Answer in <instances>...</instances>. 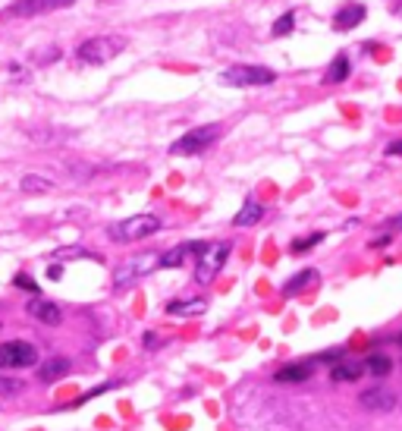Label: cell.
<instances>
[{
  "instance_id": "6da1fadb",
  "label": "cell",
  "mask_w": 402,
  "mask_h": 431,
  "mask_svg": "<svg viewBox=\"0 0 402 431\" xmlns=\"http://www.w3.org/2000/svg\"><path fill=\"white\" fill-rule=\"evenodd\" d=\"M161 217L157 214H132L119 224H110L107 227V236L113 242H138V240H148V236L161 233Z\"/></svg>"
},
{
  "instance_id": "7a4b0ae2",
  "label": "cell",
  "mask_w": 402,
  "mask_h": 431,
  "mask_svg": "<svg viewBox=\"0 0 402 431\" xmlns=\"http://www.w3.org/2000/svg\"><path fill=\"white\" fill-rule=\"evenodd\" d=\"M123 51H126L123 35H94V38L82 41L79 51H75V57H79L82 64H88V66H100V64L113 60L117 54H123Z\"/></svg>"
},
{
  "instance_id": "3957f363",
  "label": "cell",
  "mask_w": 402,
  "mask_h": 431,
  "mask_svg": "<svg viewBox=\"0 0 402 431\" xmlns=\"http://www.w3.org/2000/svg\"><path fill=\"white\" fill-rule=\"evenodd\" d=\"M230 252H232V246L226 240H220V242H207V249L198 255V265H195V284H211L214 277H217L220 271H223V265H226V258H230Z\"/></svg>"
},
{
  "instance_id": "277c9868",
  "label": "cell",
  "mask_w": 402,
  "mask_h": 431,
  "mask_svg": "<svg viewBox=\"0 0 402 431\" xmlns=\"http://www.w3.org/2000/svg\"><path fill=\"white\" fill-rule=\"evenodd\" d=\"M154 268H161V255H157V252L132 255V258H126L123 265H119L117 271H113V290H126L129 284H135L138 277L151 274Z\"/></svg>"
},
{
  "instance_id": "5b68a950",
  "label": "cell",
  "mask_w": 402,
  "mask_h": 431,
  "mask_svg": "<svg viewBox=\"0 0 402 431\" xmlns=\"http://www.w3.org/2000/svg\"><path fill=\"white\" fill-rule=\"evenodd\" d=\"M220 133H223V126H220V123H204V126H198V129H192V133L179 136V139L170 145V152H173V154H201V152H207V148L220 139Z\"/></svg>"
},
{
  "instance_id": "8992f818",
  "label": "cell",
  "mask_w": 402,
  "mask_h": 431,
  "mask_svg": "<svg viewBox=\"0 0 402 431\" xmlns=\"http://www.w3.org/2000/svg\"><path fill=\"white\" fill-rule=\"evenodd\" d=\"M220 79H223L226 85H242V89H248V85H270L276 79V73L270 70V66L239 64V66H230V70L220 73Z\"/></svg>"
},
{
  "instance_id": "52a82bcc",
  "label": "cell",
  "mask_w": 402,
  "mask_h": 431,
  "mask_svg": "<svg viewBox=\"0 0 402 431\" xmlns=\"http://www.w3.org/2000/svg\"><path fill=\"white\" fill-rule=\"evenodd\" d=\"M38 365V346L29 340H6L0 343V368H31Z\"/></svg>"
},
{
  "instance_id": "ba28073f",
  "label": "cell",
  "mask_w": 402,
  "mask_h": 431,
  "mask_svg": "<svg viewBox=\"0 0 402 431\" xmlns=\"http://www.w3.org/2000/svg\"><path fill=\"white\" fill-rule=\"evenodd\" d=\"M75 0H13L6 7V16H19V20H29V16H41V13H54V10H66L73 7Z\"/></svg>"
},
{
  "instance_id": "9c48e42d",
  "label": "cell",
  "mask_w": 402,
  "mask_h": 431,
  "mask_svg": "<svg viewBox=\"0 0 402 431\" xmlns=\"http://www.w3.org/2000/svg\"><path fill=\"white\" fill-rule=\"evenodd\" d=\"M358 403H362V409H368V412H389V409H396V393L383 384H374L358 397Z\"/></svg>"
},
{
  "instance_id": "30bf717a",
  "label": "cell",
  "mask_w": 402,
  "mask_h": 431,
  "mask_svg": "<svg viewBox=\"0 0 402 431\" xmlns=\"http://www.w3.org/2000/svg\"><path fill=\"white\" fill-rule=\"evenodd\" d=\"M29 315L35 318L38 324H47V328H57V324L63 321V309L54 302V299H44V296H35V299H29Z\"/></svg>"
},
{
  "instance_id": "8fae6325",
  "label": "cell",
  "mask_w": 402,
  "mask_h": 431,
  "mask_svg": "<svg viewBox=\"0 0 402 431\" xmlns=\"http://www.w3.org/2000/svg\"><path fill=\"white\" fill-rule=\"evenodd\" d=\"M314 374V362L311 359H302V362H289V365H280L274 372L276 384H302Z\"/></svg>"
},
{
  "instance_id": "7c38bea8",
  "label": "cell",
  "mask_w": 402,
  "mask_h": 431,
  "mask_svg": "<svg viewBox=\"0 0 402 431\" xmlns=\"http://www.w3.org/2000/svg\"><path fill=\"white\" fill-rule=\"evenodd\" d=\"M207 249V242L201 240H192V242H179V246H173L170 252L161 255V268H179L182 261L188 258V255H201Z\"/></svg>"
},
{
  "instance_id": "4fadbf2b",
  "label": "cell",
  "mask_w": 402,
  "mask_h": 431,
  "mask_svg": "<svg viewBox=\"0 0 402 431\" xmlns=\"http://www.w3.org/2000/svg\"><path fill=\"white\" fill-rule=\"evenodd\" d=\"M69 368H73V362H69L66 356H50V359H44L41 365H38V381H41V384H54L63 374H69Z\"/></svg>"
},
{
  "instance_id": "5bb4252c",
  "label": "cell",
  "mask_w": 402,
  "mask_h": 431,
  "mask_svg": "<svg viewBox=\"0 0 402 431\" xmlns=\"http://www.w3.org/2000/svg\"><path fill=\"white\" fill-rule=\"evenodd\" d=\"M364 16H368V10H364L362 3H345V7H339V13L333 16V29H336V32H352Z\"/></svg>"
},
{
  "instance_id": "9a60e30c",
  "label": "cell",
  "mask_w": 402,
  "mask_h": 431,
  "mask_svg": "<svg viewBox=\"0 0 402 431\" xmlns=\"http://www.w3.org/2000/svg\"><path fill=\"white\" fill-rule=\"evenodd\" d=\"M364 374V365H362V359H339L336 365L330 368V378L336 381V384H352V381H358Z\"/></svg>"
},
{
  "instance_id": "2e32d148",
  "label": "cell",
  "mask_w": 402,
  "mask_h": 431,
  "mask_svg": "<svg viewBox=\"0 0 402 431\" xmlns=\"http://www.w3.org/2000/svg\"><path fill=\"white\" fill-rule=\"evenodd\" d=\"M204 312H207V299H201V296L173 299L167 305V315H173V318H195V315H204Z\"/></svg>"
},
{
  "instance_id": "e0dca14e",
  "label": "cell",
  "mask_w": 402,
  "mask_h": 431,
  "mask_svg": "<svg viewBox=\"0 0 402 431\" xmlns=\"http://www.w3.org/2000/svg\"><path fill=\"white\" fill-rule=\"evenodd\" d=\"M311 284H318V271H314V268H305V271L292 274V277H289L286 284L280 286V296L292 299V296H299L302 290H308V286H311Z\"/></svg>"
},
{
  "instance_id": "ac0fdd59",
  "label": "cell",
  "mask_w": 402,
  "mask_h": 431,
  "mask_svg": "<svg viewBox=\"0 0 402 431\" xmlns=\"http://www.w3.org/2000/svg\"><path fill=\"white\" fill-rule=\"evenodd\" d=\"M362 365H364V374H371V378H377V381H383V378H389V374H393V359H389L387 353L364 356Z\"/></svg>"
},
{
  "instance_id": "d6986e66",
  "label": "cell",
  "mask_w": 402,
  "mask_h": 431,
  "mask_svg": "<svg viewBox=\"0 0 402 431\" xmlns=\"http://www.w3.org/2000/svg\"><path fill=\"white\" fill-rule=\"evenodd\" d=\"M73 129H60V126H41V129H31L29 139L38 142V145H60V142L73 139Z\"/></svg>"
},
{
  "instance_id": "ffe728a7",
  "label": "cell",
  "mask_w": 402,
  "mask_h": 431,
  "mask_svg": "<svg viewBox=\"0 0 402 431\" xmlns=\"http://www.w3.org/2000/svg\"><path fill=\"white\" fill-rule=\"evenodd\" d=\"M352 73V60L345 57V54H336V57L327 64L324 70V85H336V82H345Z\"/></svg>"
},
{
  "instance_id": "44dd1931",
  "label": "cell",
  "mask_w": 402,
  "mask_h": 431,
  "mask_svg": "<svg viewBox=\"0 0 402 431\" xmlns=\"http://www.w3.org/2000/svg\"><path fill=\"white\" fill-rule=\"evenodd\" d=\"M264 217V205L258 198H245V205L239 208V214L232 217V227H255Z\"/></svg>"
},
{
  "instance_id": "7402d4cb",
  "label": "cell",
  "mask_w": 402,
  "mask_h": 431,
  "mask_svg": "<svg viewBox=\"0 0 402 431\" xmlns=\"http://www.w3.org/2000/svg\"><path fill=\"white\" fill-rule=\"evenodd\" d=\"M19 189H22L25 196H44V192L54 189V183H50L47 177H38V173H25V177L19 180Z\"/></svg>"
},
{
  "instance_id": "603a6c76",
  "label": "cell",
  "mask_w": 402,
  "mask_h": 431,
  "mask_svg": "<svg viewBox=\"0 0 402 431\" xmlns=\"http://www.w3.org/2000/svg\"><path fill=\"white\" fill-rule=\"evenodd\" d=\"M324 242V233H308V236H299V240H292L289 242V252L292 255H302V252H308V249H314V246H320Z\"/></svg>"
},
{
  "instance_id": "cb8c5ba5",
  "label": "cell",
  "mask_w": 402,
  "mask_h": 431,
  "mask_svg": "<svg viewBox=\"0 0 402 431\" xmlns=\"http://www.w3.org/2000/svg\"><path fill=\"white\" fill-rule=\"evenodd\" d=\"M292 29H295V13H292V10H286L283 16H276V20H274L270 35H274V38H283V35H289Z\"/></svg>"
},
{
  "instance_id": "d4e9b609",
  "label": "cell",
  "mask_w": 402,
  "mask_h": 431,
  "mask_svg": "<svg viewBox=\"0 0 402 431\" xmlns=\"http://www.w3.org/2000/svg\"><path fill=\"white\" fill-rule=\"evenodd\" d=\"M66 170L73 173V180H79V183H85V180H91L94 173H98V167L85 164V161H66Z\"/></svg>"
},
{
  "instance_id": "484cf974",
  "label": "cell",
  "mask_w": 402,
  "mask_h": 431,
  "mask_svg": "<svg viewBox=\"0 0 402 431\" xmlns=\"http://www.w3.org/2000/svg\"><path fill=\"white\" fill-rule=\"evenodd\" d=\"M22 381L13 378V374H0V397H16V393H22Z\"/></svg>"
},
{
  "instance_id": "4316f807",
  "label": "cell",
  "mask_w": 402,
  "mask_h": 431,
  "mask_svg": "<svg viewBox=\"0 0 402 431\" xmlns=\"http://www.w3.org/2000/svg\"><path fill=\"white\" fill-rule=\"evenodd\" d=\"M57 57H60V48H57V45H50V48H44V51H35V57H31V60L44 66V64H54Z\"/></svg>"
},
{
  "instance_id": "83f0119b",
  "label": "cell",
  "mask_w": 402,
  "mask_h": 431,
  "mask_svg": "<svg viewBox=\"0 0 402 431\" xmlns=\"http://www.w3.org/2000/svg\"><path fill=\"white\" fill-rule=\"evenodd\" d=\"M13 286H19V290H29V293H35V296H41L38 284L29 277V274H16V277H13Z\"/></svg>"
},
{
  "instance_id": "f1b7e54d",
  "label": "cell",
  "mask_w": 402,
  "mask_h": 431,
  "mask_svg": "<svg viewBox=\"0 0 402 431\" xmlns=\"http://www.w3.org/2000/svg\"><path fill=\"white\" fill-rule=\"evenodd\" d=\"M402 230V214H396V217H389L387 224L380 227V233H389V236H396Z\"/></svg>"
},
{
  "instance_id": "f546056e",
  "label": "cell",
  "mask_w": 402,
  "mask_h": 431,
  "mask_svg": "<svg viewBox=\"0 0 402 431\" xmlns=\"http://www.w3.org/2000/svg\"><path fill=\"white\" fill-rule=\"evenodd\" d=\"M110 387H113V384H100V387H94V390H88V393H82V397H79V400H75V403H73V406H82V403H85V400H91V397H98V393H104V390H110Z\"/></svg>"
},
{
  "instance_id": "4dcf8cb0",
  "label": "cell",
  "mask_w": 402,
  "mask_h": 431,
  "mask_svg": "<svg viewBox=\"0 0 402 431\" xmlns=\"http://www.w3.org/2000/svg\"><path fill=\"white\" fill-rule=\"evenodd\" d=\"M389 242H393V236H389V233H380V230H377V236L371 240V249H383V246H389Z\"/></svg>"
},
{
  "instance_id": "1f68e13d",
  "label": "cell",
  "mask_w": 402,
  "mask_h": 431,
  "mask_svg": "<svg viewBox=\"0 0 402 431\" xmlns=\"http://www.w3.org/2000/svg\"><path fill=\"white\" fill-rule=\"evenodd\" d=\"M144 346H148V349H157V346H161V337L148 330V334H144Z\"/></svg>"
},
{
  "instance_id": "d6a6232c",
  "label": "cell",
  "mask_w": 402,
  "mask_h": 431,
  "mask_svg": "<svg viewBox=\"0 0 402 431\" xmlns=\"http://www.w3.org/2000/svg\"><path fill=\"white\" fill-rule=\"evenodd\" d=\"M47 277H50V280H60V277H63V268H60V265H50V268H47Z\"/></svg>"
},
{
  "instance_id": "836d02e7",
  "label": "cell",
  "mask_w": 402,
  "mask_h": 431,
  "mask_svg": "<svg viewBox=\"0 0 402 431\" xmlns=\"http://www.w3.org/2000/svg\"><path fill=\"white\" fill-rule=\"evenodd\" d=\"M387 154H402V139L389 142V145H387Z\"/></svg>"
},
{
  "instance_id": "e575fe53",
  "label": "cell",
  "mask_w": 402,
  "mask_h": 431,
  "mask_svg": "<svg viewBox=\"0 0 402 431\" xmlns=\"http://www.w3.org/2000/svg\"><path fill=\"white\" fill-rule=\"evenodd\" d=\"M389 343H396V346H402V330L396 337H389Z\"/></svg>"
},
{
  "instance_id": "d590c367",
  "label": "cell",
  "mask_w": 402,
  "mask_h": 431,
  "mask_svg": "<svg viewBox=\"0 0 402 431\" xmlns=\"http://www.w3.org/2000/svg\"><path fill=\"white\" fill-rule=\"evenodd\" d=\"M0 328H3V324H0Z\"/></svg>"
}]
</instances>
